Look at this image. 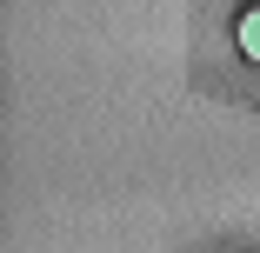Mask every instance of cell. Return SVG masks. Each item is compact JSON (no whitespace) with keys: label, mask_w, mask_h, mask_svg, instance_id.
<instances>
[{"label":"cell","mask_w":260,"mask_h":253,"mask_svg":"<svg viewBox=\"0 0 260 253\" xmlns=\"http://www.w3.org/2000/svg\"><path fill=\"white\" fill-rule=\"evenodd\" d=\"M234 40H240V54H247V60H260V7L240 14V33H234Z\"/></svg>","instance_id":"1"}]
</instances>
